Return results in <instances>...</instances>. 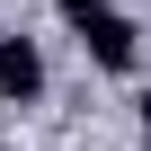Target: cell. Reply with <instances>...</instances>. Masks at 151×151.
I'll list each match as a JSON object with an SVG mask.
<instances>
[{
    "instance_id": "obj_1",
    "label": "cell",
    "mask_w": 151,
    "mask_h": 151,
    "mask_svg": "<svg viewBox=\"0 0 151 151\" xmlns=\"http://www.w3.org/2000/svg\"><path fill=\"white\" fill-rule=\"evenodd\" d=\"M0 98H9V107H36L45 98V53H36V36H0Z\"/></svg>"
},
{
    "instance_id": "obj_2",
    "label": "cell",
    "mask_w": 151,
    "mask_h": 151,
    "mask_svg": "<svg viewBox=\"0 0 151 151\" xmlns=\"http://www.w3.org/2000/svg\"><path fill=\"white\" fill-rule=\"evenodd\" d=\"M80 45H89V62H98V71H133V62H142V27H133V18H116V9H107V18H89V27H80Z\"/></svg>"
},
{
    "instance_id": "obj_3",
    "label": "cell",
    "mask_w": 151,
    "mask_h": 151,
    "mask_svg": "<svg viewBox=\"0 0 151 151\" xmlns=\"http://www.w3.org/2000/svg\"><path fill=\"white\" fill-rule=\"evenodd\" d=\"M53 9H62L71 27H89V18H107V0H53Z\"/></svg>"
},
{
    "instance_id": "obj_4",
    "label": "cell",
    "mask_w": 151,
    "mask_h": 151,
    "mask_svg": "<svg viewBox=\"0 0 151 151\" xmlns=\"http://www.w3.org/2000/svg\"><path fill=\"white\" fill-rule=\"evenodd\" d=\"M142 142H151V89H142Z\"/></svg>"
}]
</instances>
